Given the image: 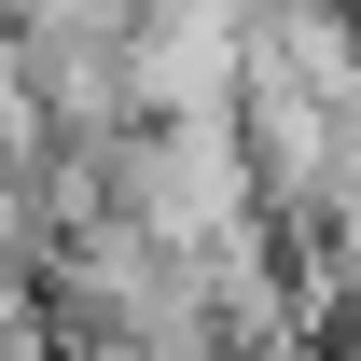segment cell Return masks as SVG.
<instances>
[{
  "label": "cell",
  "mask_w": 361,
  "mask_h": 361,
  "mask_svg": "<svg viewBox=\"0 0 361 361\" xmlns=\"http://www.w3.org/2000/svg\"><path fill=\"white\" fill-rule=\"evenodd\" d=\"M236 84H250V14H223V0H180V14H139L126 28L139 126H223Z\"/></svg>",
  "instance_id": "obj_1"
},
{
  "label": "cell",
  "mask_w": 361,
  "mask_h": 361,
  "mask_svg": "<svg viewBox=\"0 0 361 361\" xmlns=\"http://www.w3.org/2000/svg\"><path fill=\"white\" fill-rule=\"evenodd\" d=\"M56 153V111H42V70H28V28H0V167L28 180Z\"/></svg>",
  "instance_id": "obj_2"
},
{
  "label": "cell",
  "mask_w": 361,
  "mask_h": 361,
  "mask_svg": "<svg viewBox=\"0 0 361 361\" xmlns=\"http://www.w3.org/2000/svg\"><path fill=\"white\" fill-rule=\"evenodd\" d=\"M250 361H348L334 334H278V348H250Z\"/></svg>",
  "instance_id": "obj_3"
}]
</instances>
